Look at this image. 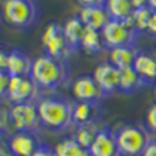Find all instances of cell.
I'll use <instances>...</instances> for the list:
<instances>
[{"label": "cell", "mask_w": 156, "mask_h": 156, "mask_svg": "<svg viewBox=\"0 0 156 156\" xmlns=\"http://www.w3.org/2000/svg\"><path fill=\"white\" fill-rule=\"evenodd\" d=\"M131 2H133L134 8H144V6H147V0H131Z\"/></svg>", "instance_id": "obj_33"}, {"label": "cell", "mask_w": 156, "mask_h": 156, "mask_svg": "<svg viewBox=\"0 0 156 156\" xmlns=\"http://www.w3.org/2000/svg\"><path fill=\"white\" fill-rule=\"evenodd\" d=\"M2 16L6 23L16 28H30L37 22L41 9L36 0H5Z\"/></svg>", "instance_id": "obj_4"}, {"label": "cell", "mask_w": 156, "mask_h": 156, "mask_svg": "<svg viewBox=\"0 0 156 156\" xmlns=\"http://www.w3.org/2000/svg\"><path fill=\"white\" fill-rule=\"evenodd\" d=\"M84 25L81 23V20L78 19L76 16L75 17H69L62 25V33L66 36L69 45L76 50L80 47V42H81V37H83V33H84Z\"/></svg>", "instance_id": "obj_21"}, {"label": "cell", "mask_w": 156, "mask_h": 156, "mask_svg": "<svg viewBox=\"0 0 156 156\" xmlns=\"http://www.w3.org/2000/svg\"><path fill=\"white\" fill-rule=\"evenodd\" d=\"M147 33L156 36V11H151V16H150V20L147 25Z\"/></svg>", "instance_id": "obj_28"}, {"label": "cell", "mask_w": 156, "mask_h": 156, "mask_svg": "<svg viewBox=\"0 0 156 156\" xmlns=\"http://www.w3.org/2000/svg\"><path fill=\"white\" fill-rule=\"evenodd\" d=\"M80 48L84 50L86 53H98V51H101L103 48H105L101 33L97 31V30L84 28L81 42H80Z\"/></svg>", "instance_id": "obj_22"}, {"label": "cell", "mask_w": 156, "mask_h": 156, "mask_svg": "<svg viewBox=\"0 0 156 156\" xmlns=\"http://www.w3.org/2000/svg\"><path fill=\"white\" fill-rule=\"evenodd\" d=\"M9 123L16 131H37L41 126L37 114L36 103H20V105H12L8 109Z\"/></svg>", "instance_id": "obj_7"}, {"label": "cell", "mask_w": 156, "mask_h": 156, "mask_svg": "<svg viewBox=\"0 0 156 156\" xmlns=\"http://www.w3.org/2000/svg\"><path fill=\"white\" fill-rule=\"evenodd\" d=\"M105 128V123L101 120H97V122H92V123H87V125H80L76 126L75 133H73V139L80 144L84 150H89V147L92 145L94 139L97 137V134Z\"/></svg>", "instance_id": "obj_19"}, {"label": "cell", "mask_w": 156, "mask_h": 156, "mask_svg": "<svg viewBox=\"0 0 156 156\" xmlns=\"http://www.w3.org/2000/svg\"><path fill=\"white\" fill-rule=\"evenodd\" d=\"M139 48L134 45H125L119 48H112L109 50V62L117 69H126V67H133L134 59L139 53Z\"/></svg>", "instance_id": "obj_16"}, {"label": "cell", "mask_w": 156, "mask_h": 156, "mask_svg": "<svg viewBox=\"0 0 156 156\" xmlns=\"http://www.w3.org/2000/svg\"><path fill=\"white\" fill-rule=\"evenodd\" d=\"M39 86L34 83L31 76H11L6 98L12 105L20 103H31L37 98Z\"/></svg>", "instance_id": "obj_8"}, {"label": "cell", "mask_w": 156, "mask_h": 156, "mask_svg": "<svg viewBox=\"0 0 156 156\" xmlns=\"http://www.w3.org/2000/svg\"><path fill=\"white\" fill-rule=\"evenodd\" d=\"M6 64H8V51L0 47V70H6Z\"/></svg>", "instance_id": "obj_31"}, {"label": "cell", "mask_w": 156, "mask_h": 156, "mask_svg": "<svg viewBox=\"0 0 156 156\" xmlns=\"http://www.w3.org/2000/svg\"><path fill=\"white\" fill-rule=\"evenodd\" d=\"M76 17L81 20V23L86 28L97 30V31H101L105 28V25L111 20L105 5L103 6H81Z\"/></svg>", "instance_id": "obj_13"}, {"label": "cell", "mask_w": 156, "mask_h": 156, "mask_svg": "<svg viewBox=\"0 0 156 156\" xmlns=\"http://www.w3.org/2000/svg\"><path fill=\"white\" fill-rule=\"evenodd\" d=\"M9 80H11V75H9L6 70H0V98L6 97L8 86H9Z\"/></svg>", "instance_id": "obj_26"}, {"label": "cell", "mask_w": 156, "mask_h": 156, "mask_svg": "<svg viewBox=\"0 0 156 156\" xmlns=\"http://www.w3.org/2000/svg\"><path fill=\"white\" fill-rule=\"evenodd\" d=\"M36 106H37L41 126L44 128L59 133L62 129L69 128L70 125H73V120H72L73 103H70L66 98L44 97L37 100Z\"/></svg>", "instance_id": "obj_1"}, {"label": "cell", "mask_w": 156, "mask_h": 156, "mask_svg": "<svg viewBox=\"0 0 156 156\" xmlns=\"http://www.w3.org/2000/svg\"><path fill=\"white\" fill-rule=\"evenodd\" d=\"M33 59L27 51L20 48H11L8 50V64L6 72L11 76H30L31 73Z\"/></svg>", "instance_id": "obj_14"}, {"label": "cell", "mask_w": 156, "mask_h": 156, "mask_svg": "<svg viewBox=\"0 0 156 156\" xmlns=\"http://www.w3.org/2000/svg\"><path fill=\"white\" fill-rule=\"evenodd\" d=\"M114 134L120 156H140L151 140L148 129L134 123H125L119 126L114 129Z\"/></svg>", "instance_id": "obj_3"}, {"label": "cell", "mask_w": 156, "mask_h": 156, "mask_svg": "<svg viewBox=\"0 0 156 156\" xmlns=\"http://www.w3.org/2000/svg\"><path fill=\"white\" fill-rule=\"evenodd\" d=\"M33 156H55V151H53V148H50L48 145L42 144L41 147H39V148L33 153Z\"/></svg>", "instance_id": "obj_27"}, {"label": "cell", "mask_w": 156, "mask_h": 156, "mask_svg": "<svg viewBox=\"0 0 156 156\" xmlns=\"http://www.w3.org/2000/svg\"><path fill=\"white\" fill-rule=\"evenodd\" d=\"M150 16H151V9L148 6H144V8H136L129 22L133 23V27L142 33V31H147V25H148V20H150Z\"/></svg>", "instance_id": "obj_24"}, {"label": "cell", "mask_w": 156, "mask_h": 156, "mask_svg": "<svg viewBox=\"0 0 156 156\" xmlns=\"http://www.w3.org/2000/svg\"><path fill=\"white\" fill-rule=\"evenodd\" d=\"M145 125H147V129L150 133H156V103H153L147 111Z\"/></svg>", "instance_id": "obj_25"}, {"label": "cell", "mask_w": 156, "mask_h": 156, "mask_svg": "<svg viewBox=\"0 0 156 156\" xmlns=\"http://www.w3.org/2000/svg\"><path fill=\"white\" fill-rule=\"evenodd\" d=\"M87 156H90V154H87Z\"/></svg>", "instance_id": "obj_36"}, {"label": "cell", "mask_w": 156, "mask_h": 156, "mask_svg": "<svg viewBox=\"0 0 156 156\" xmlns=\"http://www.w3.org/2000/svg\"><path fill=\"white\" fill-rule=\"evenodd\" d=\"M0 156H12V153L9 151L8 145H3L2 142H0Z\"/></svg>", "instance_id": "obj_32"}, {"label": "cell", "mask_w": 156, "mask_h": 156, "mask_svg": "<svg viewBox=\"0 0 156 156\" xmlns=\"http://www.w3.org/2000/svg\"><path fill=\"white\" fill-rule=\"evenodd\" d=\"M105 8L109 17L115 20H129L136 9L131 0H106Z\"/></svg>", "instance_id": "obj_20"}, {"label": "cell", "mask_w": 156, "mask_h": 156, "mask_svg": "<svg viewBox=\"0 0 156 156\" xmlns=\"http://www.w3.org/2000/svg\"><path fill=\"white\" fill-rule=\"evenodd\" d=\"M72 95L75 101H86V103H98L103 100L105 94L95 83L92 75H81L72 83Z\"/></svg>", "instance_id": "obj_9"}, {"label": "cell", "mask_w": 156, "mask_h": 156, "mask_svg": "<svg viewBox=\"0 0 156 156\" xmlns=\"http://www.w3.org/2000/svg\"><path fill=\"white\" fill-rule=\"evenodd\" d=\"M133 69L144 78L147 83L150 81H156V56L148 51H139Z\"/></svg>", "instance_id": "obj_17"}, {"label": "cell", "mask_w": 156, "mask_h": 156, "mask_svg": "<svg viewBox=\"0 0 156 156\" xmlns=\"http://www.w3.org/2000/svg\"><path fill=\"white\" fill-rule=\"evenodd\" d=\"M55 156H87L89 151L84 150L73 137H66L59 140L53 148Z\"/></svg>", "instance_id": "obj_23"}, {"label": "cell", "mask_w": 156, "mask_h": 156, "mask_svg": "<svg viewBox=\"0 0 156 156\" xmlns=\"http://www.w3.org/2000/svg\"><path fill=\"white\" fill-rule=\"evenodd\" d=\"M30 76L39 89H56L69 78V66L66 61L41 55L33 59Z\"/></svg>", "instance_id": "obj_2"}, {"label": "cell", "mask_w": 156, "mask_h": 156, "mask_svg": "<svg viewBox=\"0 0 156 156\" xmlns=\"http://www.w3.org/2000/svg\"><path fill=\"white\" fill-rule=\"evenodd\" d=\"M2 20H3V16H2V12H0V25H2Z\"/></svg>", "instance_id": "obj_35"}, {"label": "cell", "mask_w": 156, "mask_h": 156, "mask_svg": "<svg viewBox=\"0 0 156 156\" xmlns=\"http://www.w3.org/2000/svg\"><path fill=\"white\" fill-rule=\"evenodd\" d=\"M154 89H156V86H154Z\"/></svg>", "instance_id": "obj_37"}, {"label": "cell", "mask_w": 156, "mask_h": 156, "mask_svg": "<svg viewBox=\"0 0 156 156\" xmlns=\"http://www.w3.org/2000/svg\"><path fill=\"white\" fill-rule=\"evenodd\" d=\"M147 6L151 11H156V0H147Z\"/></svg>", "instance_id": "obj_34"}, {"label": "cell", "mask_w": 156, "mask_h": 156, "mask_svg": "<svg viewBox=\"0 0 156 156\" xmlns=\"http://www.w3.org/2000/svg\"><path fill=\"white\" fill-rule=\"evenodd\" d=\"M6 145L12 156H33L42 144L37 137V131H16L11 134Z\"/></svg>", "instance_id": "obj_10"}, {"label": "cell", "mask_w": 156, "mask_h": 156, "mask_svg": "<svg viewBox=\"0 0 156 156\" xmlns=\"http://www.w3.org/2000/svg\"><path fill=\"white\" fill-rule=\"evenodd\" d=\"M140 156H156V139H151Z\"/></svg>", "instance_id": "obj_29"}, {"label": "cell", "mask_w": 156, "mask_h": 156, "mask_svg": "<svg viewBox=\"0 0 156 156\" xmlns=\"http://www.w3.org/2000/svg\"><path fill=\"white\" fill-rule=\"evenodd\" d=\"M92 76L105 95H109L115 90H119V69L112 66L109 61L100 62L94 69Z\"/></svg>", "instance_id": "obj_11"}, {"label": "cell", "mask_w": 156, "mask_h": 156, "mask_svg": "<svg viewBox=\"0 0 156 156\" xmlns=\"http://www.w3.org/2000/svg\"><path fill=\"white\" fill-rule=\"evenodd\" d=\"M100 33L103 37V44L109 50L125 45H134L139 36V31L133 27V23L129 20H115V19H111Z\"/></svg>", "instance_id": "obj_5"}, {"label": "cell", "mask_w": 156, "mask_h": 156, "mask_svg": "<svg viewBox=\"0 0 156 156\" xmlns=\"http://www.w3.org/2000/svg\"><path fill=\"white\" fill-rule=\"evenodd\" d=\"M81 6H103L106 0H76Z\"/></svg>", "instance_id": "obj_30"}, {"label": "cell", "mask_w": 156, "mask_h": 156, "mask_svg": "<svg viewBox=\"0 0 156 156\" xmlns=\"http://www.w3.org/2000/svg\"><path fill=\"white\" fill-rule=\"evenodd\" d=\"M41 42L45 50V55L61 59V61H66L72 51H75L69 45L66 36L62 33V25H58L53 22L48 23L44 28L42 36H41Z\"/></svg>", "instance_id": "obj_6"}, {"label": "cell", "mask_w": 156, "mask_h": 156, "mask_svg": "<svg viewBox=\"0 0 156 156\" xmlns=\"http://www.w3.org/2000/svg\"><path fill=\"white\" fill-rule=\"evenodd\" d=\"M87 151L90 156H120L119 148H117L114 129L105 126L97 134V137L94 139L92 145L89 147Z\"/></svg>", "instance_id": "obj_12"}, {"label": "cell", "mask_w": 156, "mask_h": 156, "mask_svg": "<svg viewBox=\"0 0 156 156\" xmlns=\"http://www.w3.org/2000/svg\"><path fill=\"white\" fill-rule=\"evenodd\" d=\"M72 120L73 125H87L100 120V109L97 103H86V101H75L72 109Z\"/></svg>", "instance_id": "obj_15"}, {"label": "cell", "mask_w": 156, "mask_h": 156, "mask_svg": "<svg viewBox=\"0 0 156 156\" xmlns=\"http://www.w3.org/2000/svg\"><path fill=\"white\" fill-rule=\"evenodd\" d=\"M147 84V81L142 78L133 67H126L119 70V90L126 94L137 92Z\"/></svg>", "instance_id": "obj_18"}]
</instances>
